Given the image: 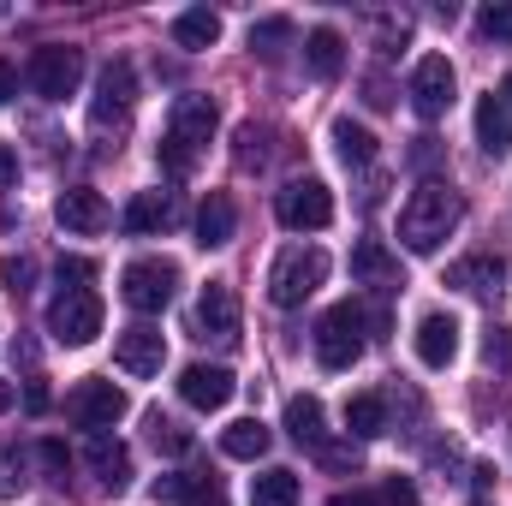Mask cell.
I'll return each mask as SVG.
<instances>
[{
	"label": "cell",
	"instance_id": "obj_1",
	"mask_svg": "<svg viewBox=\"0 0 512 506\" xmlns=\"http://www.w3.org/2000/svg\"><path fill=\"white\" fill-rule=\"evenodd\" d=\"M459 221H465L459 191H453L447 179H423V185L405 197V209H399V245H405L411 256H435L447 239H453Z\"/></svg>",
	"mask_w": 512,
	"mask_h": 506
},
{
	"label": "cell",
	"instance_id": "obj_2",
	"mask_svg": "<svg viewBox=\"0 0 512 506\" xmlns=\"http://www.w3.org/2000/svg\"><path fill=\"white\" fill-rule=\"evenodd\" d=\"M221 126V114H215V102L209 96H179L173 102V120H167V137H161V167L179 179V173H191L197 167V155H203V143L215 137Z\"/></svg>",
	"mask_w": 512,
	"mask_h": 506
},
{
	"label": "cell",
	"instance_id": "obj_3",
	"mask_svg": "<svg viewBox=\"0 0 512 506\" xmlns=\"http://www.w3.org/2000/svg\"><path fill=\"white\" fill-rule=\"evenodd\" d=\"M322 280H328V251H316V245H292V251L274 256V268H268V298H274L280 310H298Z\"/></svg>",
	"mask_w": 512,
	"mask_h": 506
},
{
	"label": "cell",
	"instance_id": "obj_4",
	"mask_svg": "<svg viewBox=\"0 0 512 506\" xmlns=\"http://www.w3.org/2000/svg\"><path fill=\"white\" fill-rule=\"evenodd\" d=\"M173 292H179V268L167 256H137V262H126V274H120V298H126L137 316H161L173 304Z\"/></svg>",
	"mask_w": 512,
	"mask_h": 506
},
{
	"label": "cell",
	"instance_id": "obj_5",
	"mask_svg": "<svg viewBox=\"0 0 512 506\" xmlns=\"http://www.w3.org/2000/svg\"><path fill=\"white\" fill-rule=\"evenodd\" d=\"M48 334L60 346H90L102 334V298L90 286H60L48 304Z\"/></svg>",
	"mask_w": 512,
	"mask_h": 506
},
{
	"label": "cell",
	"instance_id": "obj_6",
	"mask_svg": "<svg viewBox=\"0 0 512 506\" xmlns=\"http://www.w3.org/2000/svg\"><path fill=\"white\" fill-rule=\"evenodd\" d=\"M364 358V310L358 304H334L316 322V364L322 370H352Z\"/></svg>",
	"mask_w": 512,
	"mask_h": 506
},
{
	"label": "cell",
	"instance_id": "obj_7",
	"mask_svg": "<svg viewBox=\"0 0 512 506\" xmlns=\"http://www.w3.org/2000/svg\"><path fill=\"white\" fill-rule=\"evenodd\" d=\"M78 84H84V48H72V42H42V48L30 54V90H36V96L66 102Z\"/></svg>",
	"mask_w": 512,
	"mask_h": 506
},
{
	"label": "cell",
	"instance_id": "obj_8",
	"mask_svg": "<svg viewBox=\"0 0 512 506\" xmlns=\"http://www.w3.org/2000/svg\"><path fill=\"white\" fill-rule=\"evenodd\" d=\"M274 215H280L286 233H322L334 221V191L322 179H292V185H280Z\"/></svg>",
	"mask_w": 512,
	"mask_h": 506
},
{
	"label": "cell",
	"instance_id": "obj_9",
	"mask_svg": "<svg viewBox=\"0 0 512 506\" xmlns=\"http://www.w3.org/2000/svg\"><path fill=\"white\" fill-rule=\"evenodd\" d=\"M66 417H72L78 429H90V435H108V429L126 417V393H120L114 381H78V387L66 393Z\"/></svg>",
	"mask_w": 512,
	"mask_h": 506
},
{
	"label": "cell",
	"instance_id": "obj_10",
	"mask_svg": "<svg viewBox=\"0 0 512 506\" xmlns=\"http://www.w3.org/2000/svg\"><path fill=\"white\" fill-rule=\"evenodd\" d=\"M453 96H459L453 60H447V54H423L417 72H411V108H417L423 120H441V114L453 108Z\"/></svg>",
	"mask_w": 512,
	"mask_h": 506
},
{
	"label": "cell",
	"instance_id": "obj_11",
	"mask_svg": "<svg viewBox=\"0 0 512 506\" xmlns=\"http://www.w3.org/2000/svg\"><path fill=\"white\" fill-rule=\"evenodd\" d=\"M131 102H137V78H131V66H126V60H108V66L96 72V102H90V126H96V131L120 126V120L131 114Z\"/></svg>",
	"mask_w": 512,
	"mask_h": 506
},
{
	"label": "cell",
	"instance_id": "obj_12",
	"mask_svg": "<svg viewBox=\"0 0 512 506\" xmlns=\"http://www.w3.org/2000/svg\"><path fill=\"white\" fill-rule=\"evenodd\" d=\"M54 215H60V227L66 233H78V239H96V233H108V203H102V191H90V185H72V191H60V203H54Z\"/></svg>",
	"mask_w": 512,
	"mask_h": 506
},
{
	"label": "cell",
	"instance_id": "obj_13",
	"mask_svg": "<svg viewBox=\"0 0 512 506\" xmlns=\"http://www.w3.org/2000/svg\"><path fill=\"white\" fill-rule=\"evenodd\" d=\"M161 358H167V340H161V328H149V322H137V328H126V334L114 340V364H120L126 376H161Z\"/></svg>",
	"mask_w": 512,
	"mask_h": 506
},
{
	"label": "cell",
	"instance_id": "obj_14",
	"mask_svg": "<svg viewBox=\"0 0 512 506\" xmlns=\"http://www.w3.org/2000/svg\"><path fill=\"white\" fill-rule=\"evenodd\" d=\"M233 393H239V381H233V370H221V364H191L179 376V399L191 411H221Z\"/></svg>",
	"mask_w": 512,
	"mask_h": 506
},
{
	"label": "cell",
	"instance_id": "obj_15",
	"mask_svg": "<svg viewBox=\"0 0 512 506\" xmlns=\"http://www.w3.org/2000/svg\"><path fill=\"white\" fill-rule=\"evenodd\" d=\"M155 501L167 506H227V489L215 471H173V477H155Z\"/></svg>",
	"mask_w": 512,
	"mask_h": 506
},
{
	"label": "cell",
	"instance_id": "obj_16",
	"mask_svg": "<svg viewBox=\"0 0 512 506\" xmlns=\"http://www.w3.org/2000/svg\"><path fill=\"white\" fill-rule=\"evenodd\" d=\"M197 334L203 340H239V298L227 280H209L197 298Z\"/></svg>",
	"mask_w": 512,
	"mask_h": 506
},
{
	"label": "cell",
	"instance_id": "obj_17",
	"mask_svg": "<svg viewBox=\"0 0 512 506\" xmlns=\"http://www.w3.org/2000/svg\"><path fill=\"white\" fill-rule=\"evenodd\" d=\"M84 465L96 471V483H102L108 495H126L131 489V447L126 441H114V435H90V441H84Z\"/></svg>",
	"mask_w": 512,
	"mask_h": 506
},
{
	"label": "cell",
	"instance_id": "obj_18",
	"mask_svg": "<svg viewBox=\"0 0 512 506\" xmlns=\"http://www.w3.org/2000/svg\"><path fill=\"white\" fill-rule=\"evenodd\" d=\"M417 358H423L429 370H447V364L459 358V322H453L447 310H429V316L417 322Z\"/></svg>",
	"mask_w": 512,
	"mask_h": 506
},
{
	"label": "cell",
	"instance_id": "obj_19",
	"mask_svg": "<svg viewBox=\"0 0 512 506\" xmlns=\"http://www.w3.org/2000/svg\"><path fill=\"white\" fill-rule=\"evenodd\" d=\"M233 233H239L233 197H227V191H209L203 209H197V245H203V251H221V245H233Z\"/></svg>",
	"mask_w": 512,
	"mask_h": 506
},
{
	"label": "cell",
	"instance_id": "obj_20",
	"mask_svg": "<svg viewBox=\"0 0 512 506\" xmlns=\"http://www.w3.org/2000/svg\"><path fill=\"white\" fill-rule=\"evenodd\" d=\"M501 280H507V262L501 256H465V262L447 268V286L477 292V298H501Z\"/></svg>",
	"mask_w": 512,
	"mask_h": 506
},
{
	"label": "cell",
	"instance_id": "obj_21",
	"mask_svg": "<svg viewBox=\"0 0 512 506\" xmlns=\"http://www.w3.org/2000/svg\"><path fill=\"white\" fill-rule=\"evenodd\" d=\"M352 280H364V286H399V256L387 251L382 239H358L352 245Z\"/></svg>",
	"mask_w": 512,
	"mask_h": 506
},
{
	"label": "cell",
	"instance_id": "obj_22",
	"mask_svg": "<svg viewBox=\"0 0 512 506\" xmlns=\"http://www.w3.org/2000/svg\"><path fill=\"white\" fill-rule=\"evenodd\" d=\"M173 221V203L161 197V191H137L126 203V215H120V227H126L131 239H149V233H161Z\"/></svg>",
	"mask_w": 512,
	"mask_h": 506
},
{
	"label": "cell",
	"instance_id": "obj_23",
	"mask_svg": "<svg viewBox=\"0 0 512 506\" xmlns=\"http://www.w3.org/2000/svg\"><path fill=\"white\" fill-rule=\"evenodd\" d=\"M304 66H310L322 84H328V78H340V66H346V36H340V30H328V24H322V30H310V36H304Z\"/></svg>",
	"mask_w": 512,
	"mask_h": 506
},
{
	"label": "cell",
	"instance_id": "obj_24",
	"mask_svg": "<svg viewBox=\"0 0 512 506\" xmlns=\"http://www.w3.org/2000/svg\"><path fill=\"white\" fill-rule=\"evenodd\" d=\"M286 435H292L298 447H310V453L328 441V429H322V399H316V393L286 399Z\"/></svg>",
	"mask_w": 512,
	"mask_h": 506
},
{
	"label": "cell",
	"instance_id": "obj_25",
	"mask_svg": "<svg viewBox=\"0 0 512 506\" xmlns=\"http://www.w3.org/2000/svg\"><path fill=\"white\" fill-rule=\"evenodd\" d=\"M173 42L191 48V54H197V48H215V42H221V12H209V6L179 12V18H173Z\"/></svg>",
	"mask_w": 512,
	"mask_h": 506
},
{
	"label": "cell",
	"instance_id": "obj_26",
	"mask_svg": "<svg viewBox=\"0 0 512 506\" xmlns=\"http://www.w3.org/2000/svg\"><path fill=\"white\" fill-rule=\"evenodd\" d=\"M477 143H483L489 155H512V114L495 102V90L477 102Z\"/></svg>",
	"mask_w": 512,
	"mask_h": 506
},
{
	"label": "cell",
	"instance_id": "obj_27",
	"mask_svg": "<svg viewBox=\"0 0 512 506\" xmlns=\"http://www.w3.org/2000/svg\"><path fill=\"white\" fill-rule=\"evenodd\" d=\"M346 429H352L358 441L387 435V393H352V399H346Z\"/></svg>",
	"mask_w": 512,
	"mask_h": 506
},
{
	"label": "cell",
	"instance_id": "obj_28",
	"mask_svg": "<svg viewBox=\"0 0 512 506\" xmlns=\"http://www.w3.org/2000/svg\"><path fill=\"white\" fill-rule=\"evenodd\" d=\"M268 441H274V435H268L256 417H239V423H227V429H221V453H227V459H262V453H268Z\"/></svg>",
	"mask_w": 512,
	"mask_h": 506
},
{
	"label": "cell",
	"instance_id": "obj_29",
	"mask_svg": "<svg viewBox=\"0 0 512 506\" xmlns=\"http://www.w3.org/2000/svg\"><path fill=\"white\" fill-rule=\"evenodd\" d=\"M334 149H340L346 167H370L376 161V137L358 126V120H334Z\"/></svg>",
	"mask_w": 512,
	"mask_h": 506
},
{
	"label": "cell",
	"instance_id": "obj_30",
	"mask_svg": "<svg viewBox=\"0 0 512 506\" xmlns=\"http://www.w3.org/2000/svg\"><path fill=\"white\" fill-rule=\"evenodd\" d=\"M251 506H298V477L280 471V465L251 477Z\"/></svg>",
	"mask_w": 512,
	"mask_h": 506
},
{
	"label": "cell",
	"instance_id": "obj_31",
	"mask_svg": "<svg viewBox=\"0 0 512 506\" xmlns=\"http://www.w3.org/2000/svg\"><path fill=\"white\" fill-rule=\"evenodd\" d=\"M286 42H292V18H262V24H251V54H262V60H280Z\"/></svg>",
	"mask_w": 512,
	"mask_h": 506
},
{
	"label": "cell",
	"instance_id": "obj_32",
	"mask_svg": "<svg viewBox=\"0 0 512 506\" xmlns=\"http://www.w3.org/2000/svg\"><path fill=\"white\" fill-rule=\"evenodd\" d=\"M149 447L155 453H191V429L173 423V417H161V411H149Z\"/></svg>",
	"mask_w": 512,
	"mask_h": 506
},
{
	"label": "cell",
	"instance_id": "obj_33",
	"mask_svg": "<svg viewBox=\"0 0 512 506\" xmlns=\"http://www.w3.org/2000/svg\"><path fill=\"white\" fill-rule=\"evenodd\" d=\"M30 280H36V262H30V256H0V286H6L12 298H24Z\"/></svg>",
	"mask_w": 512,
	"mask_h": 506
},
{
	"label": "cell",
	"instance_id": "obj_34",
	"mask_svg": "<svg viewBox=\"0 0 512 506\" xmlns=\"http://www.w3.org/2000/svg\"><path fill=\"white\" fill-rule=\"evenodd\" d=\"M477 30H483L489 42H512V0H495V6H483V12H477Z\"/></svg>",
	"mask_w": 512,
	"mask_h": 506
},
{
	"label": "cell",
	"instance_id": "obj_35",
	"mask_svg": "<svg viewBox=\"0 0 512 506\" xmlns=\"http://www.w3.org/2000/svg\"><path fill=\"white\" fill-rule=\"evenodd\" d=\"M30 477H24V453L18 447H0V495H18Z\"/></svg>",
	"mask_w": 512,
	"mask_h": 506
},
{
	"label": "cell",
	"instance_id": "obj_36",
	"mask_svg": "<svg viewBox=\"0 0 512 506\" xmlns=\"http://www.w3.org/2000/svg\"><path fill=\"white\" fill-rule=\"evenodd\" d=\"M316 459H322L328 471H358V447H334V441H322Z\"/></svg>",
	"mask_w": 512,
	"mask_h": 506
},
{
	"label": "cell",
	"instance_id": "obj_37",
	"mask_svg": "<svg viewBox=\"0 0 512 506\" xmlns=\"http://www.w3.org/2000/svg\"><path fill=\"white\" fill-rule=\"evenodd\" d=\"M262 143H268V131H256V126H239V161H245V167H262V155H268V149H262Z\"/></svg>",
	"mask_w": 512,
	"mask_h": 506
},
{
	"label": "cell",
	"instance_id": "obj_38",
	"mask_svg": "<svg viewBox=\"0 0 512 506\" xmlns=\"http://www.w3.org/2000/svg\"><path fill=\"white\" fill-rule=\"evenodd\" d=\"M90 274H96V262H90V256H60V286H66V280H72V286H84Z\"/></svg>",
	"mask_w": 512,
	"mask_h": 506
},
{
	"label": "cell",
	"instance_id": "obj_39",
	"mask_svg": "<svg viewBox=\"0 0 512 506\" xmlns=\"http://www.w3.org/2000/svg\"><path fill=\"white\" fill-rule=\"evenodd\" d=\"M42 465L54 471V483H66V471H72V453H66L60 441H42Z\"/></svg>",
	"mask_w": 512,
	"mask_h": 506
},
{
	"label": "cell",
	"instance_id": "obj_40",
	"mask_svg": "<svg viewBox=\"0 0 512 506\" xmlns=\"http://www.w3.org/2000/svg\"><path fill=\"white\" fill-rule=\"evenodd\" d=\"M382 506H417V489H411V477H387Z\"/></svg>",
	"mask_w": 512,
	"mask_h": 506
},
{
	"label": "cell",
	"instance_id": "obj_41",
	"mask_svg": "<svg viewBox=\"0 0 512 506\" xmlns=\"http://www.w3.org/2000/svg\"><path fill=\"white\" fill-rule=\"evenodd\" d=\"M489 364H512V328H489Z\"/></svg>",
	"mask_w": 512,
	"mask_h": 506
},
{
	"label": "cell",
	"instance_id": "obj_42",
	"mask_svg": "<svg viewBox=\"0 0 512 506\" xmlns=\"http://www.w3.org/2000/svg\"><path fill=\"white\" fill-rule=\"evenodd\" d=\"M18 179V155H12V143H0V191Z\"/></svg>",
	"mask_w": 512,
	"mask_h": 506
},
{
	"label": "cell",
	"instance_id": "obj_43",
	"mask_svg": "<svg viewBox=\"0 0 512 506\" xmlns=\"http://www.w3.org/2000/svg\"><path fill=\"white\" fill-rule=\"evenodd\" d=\"M18 96V72H12V60H0V102H12Z\"/></svg>",
	"mask_w": 512,
	"mask_h": 506
},
{
	"label": "cell",
	"instance_id": "obj_44",
	"mask_svg": "<svg viewBox=\"0 0 512 506\" xmlns=\"http://www.w3.org/2000/svg\"><path fill=\"white\" fill-rule=\"evenodd\" d=\"M24 405H30V411H48V387H42V381H30V387H24Z\"/></svg>",
	"mask_w": 512,
	"mask_h": 506
},
{
	"label": "cell",
	"instance_id": "obj_45",
	"mask_svg": "<svg viewBox=\"0 0 512 506\" xmlns=\"http://www.w3.org/2000/svg\"><path fill=\"white\" fill-rule=\"evenodd\" d=\"M334 506H382L376 495H364V489H346V495H334Z\"/></svg>",
	"mask_w": 512,
	"mask_h": 506
},
{
	"label": "cell",
	"instance_id": "obj_46",
	"mask_svg": "<svg viewBox=\"0 0 512 506\" xmlns=\"http://www.w3.org/2000/svg\"><path fill=\"white\" fill-rule=\"evenodd\" d=\"M364 102H370V108H387V102H393V96H387V84H382V78H370V96H364Z\"/></svg>",
	"mask_w": 512,
	"mask_h": 506
},
{
	"label": "cell",
	"instance_id": "obj_47",
	"mask_svg": "<svg viewBox=\"0 0 512 506\" xmlns=\"http://www.w3.org/2000/svg\"><path fill=\"white\" fill-rule=\"evenodd\" d=\"M12 399H18V387H12V381H0V417L12 411Z\"/></svg>",
	"mask_w": 512,
	"mask_h": 506
},
{
	"label": "cell",
	"instance_id": "obj_48",
	"mask_svg": "<svg viewBox=\"0 0 512 506\" xmlns=\"http://www.w3.org/2000/svg\"><path fill=\"white\" fill-rule=\"evenodd\" d=\"M495 102H501V108H507V114H512V72H507V78H501V90H495Z\"/></svg>",
	"mask_w": 512,
	"mask_h": 506
}]
</instances>
